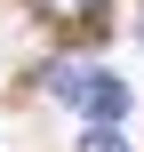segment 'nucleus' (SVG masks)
Returning <instances> with one entry per match:
<instances>
[{
    "label": "nucleus",
    "mask_w": 144,
    "mask_h": 152,
    "mask_svg": "<svg viewBox=\"0 0 144 152\" xmlns=\"http://www.w3.org/2000/svg\"><path fill=\"white\" fill-rule=\"evenodd\" d=\"M80 152H128V144H120V128H88V136H80Z\"/></svg>",
    "instance_id": "nucleus-3"
},
{
    "label": "nucleus",
    "mask_w": 144,
    "mask_h": 152,
    "mask_svg": "<svg viewBox=\"0 0 144 152\" xmlns=\"http://www.w3.org/2000/svg\"><path fill=\"white\" fill-rule=\"evenodd\" d=\"M40 8H48V16H56V24H88V16H96V8H104V0H40Z\"/></svg>",
    "instance_id": "nucleus-2"
},
{
    "label": "nucleus",
    "mask_w": 144,
    "mask_h": 152,
    "mask_svg": "<svg viewBox=\"0 0 144 152\" xmlns=\"http://www.w3.org/2000/svg\"><path fill=\"white\" fill-rule=\"evenodd\" d=\"M48 96L72 104L88 128H120V112H128V80L104 64H48Z\"/></svg>",
    "instance_id": "nucleus-1"
}]
</instances>
